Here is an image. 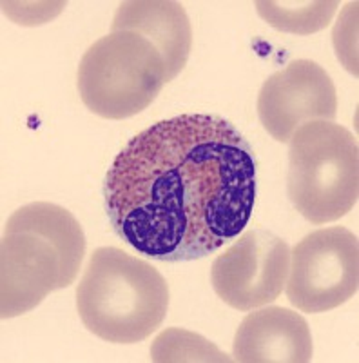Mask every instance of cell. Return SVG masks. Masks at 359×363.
Here are the masks:
<instances>
[{
	"mask_svg": "<svg viewBox=\"0 0 359 363\" xmlns=\"http://www.w3.org/2000/svg\"><path fill=\"white\" fill-rule=\"evenodd\" d=\"M256 194L252 145L218 115H180L144 129L103 180L116 235L167 264L200 260L238 238Z\"/></svg>",
	"mask_w": 359,
	"mask_h": 363,
	"instance_id": "cell-1",
	"label": "cell"
},
{
	"mask_svg": "<svg viewBox=\"0 0 359 363\" xmlns=\"http://www.w3.org/2000/svg\"><path fill=\"white\" fill-rule=\"evenodd\" d=\"M169 285L149 262L118 247H98L76 287V311L89 333L109 343L147 340L164 323Z\"/></svg>",
	"mask_w": 359,
	"mask_h": 363,
	"instance_id": "cell-2",
	"label": "cell"
},
{
	"mask_svg": "<svg viewBox=\"0 0 359 363\" xmlns=\"http://www.w3.org/2000/svg\"><path fill=\"white\" fill-rule=\"evenodd\" d=\"M289 144L287 194L294 209L314 225L348 215L359 196L355 136L334 122H310Z\"/></svg>",
	"mask_w": 359,
	"mask_h": 363,
	"instance_id": "cell-3",
	"label": "cell"
},
{
	"mask_svg": "<svg viewBox=\"0 0 359 363\" xmlns=\"http://www.w3.org/2000/svg\"><path fill=\"white\" fill-rule=\"evenodd\" d=\"M76 86L86 108L108 120L147 109L167 84L166 62L147 38L111 31L84 53Z\"/></svg>",
	"mask_w": 359,
	"mask_h": 363,
	"instance_id": "cell-4",
	"label": "cell"
},
{
	"mask_svg": "<svg viewBox=\"0 0 359 363\" xmlns=\"http://www.w3.org/2000/svg\"><path fill=\"white\" fill-rule=\"evenodd\" d=\"M359 240L345 227H325L307 235L290 251L287 300L309 314L338 309L358 294Z\"/></svg>",
	"mask_w": 359,
	"mask_h": 363,
	"instance_id": "cell-5",
	"label": "cell"
},
{
	"mask_svg": "<svg viewBox=\"0 0 359 363\" xmlns=\"http://www.w3.org/2000/svg\"><path fill=\"white\" fill-rule=\"evenodd\" d=\"M289 271L285 240L265 229H251L212 262L211 284L223 303L249 313L281 296Z\"/></svg>",
	"mask_w": 359,
	"mask_h": 363,
	"instance_id": "cell-6",
	"label": "cell"
},
{
	"mask_svg": "<svg viewBox=\"0 0 359 363\" xmlns=\"http://www.w3.org/2000/svg\"><path fill=\"white\" fill-rule=\"evenodd\" d=\"M338 95L331 74L312 60H292L263 82L258 95V116L265 131L280 144L310 122H334Z\"/></svg>",
	"mask_w": 359,
	"mask_h": 363,
	"instance_id": "cell-7",
	"label": "cell"
},
{
	"mask_svg": "<svg viewBox=\"0 0 359 363\" xmlns=\"http://www.w3.org/2000/svg\"><path fill=\"white\" fill-rule=\"evenodd\" d=\"M0 271V316L4 320L33 311L47 294L74 281L58 249L44 236L22 229H6Z\"/></svg>",
	"mask_w": 359,
	"mask_h": 363,
	"instance_id": "cell-8",
	"label": "cell"
},
{
	"mask_svg": "<svg viewBox=\"0 0 359 363\" xmlns=\"http://www.w3.org/2000/svg\"><path fill=\"white\" fill-rule=\"evenodd\" d=\"M312 351L310 327L302 314L265 306L239 323L232 358L239 363H307Z\"/></svg>",
	"mask_w": 359,
	"mask_h": 363,
	"instance_id": "cell-9",
	"label": "cell"
},
{
	"mask_svg": "<svg viewBox=\"0 0 359 363\" xmlns=\"http://www.w3.org/2000/svg\"><path fill=\"white\" fill-rule=\"evenodd\" d=\"M111 31H132L147 38L161 55L167 82L182 73L193 48V29L180 2L171 0H127L120 2Z\"/></svg>",
	"mask_w": 359,
	"mask_h": 363,
	"instance_id": "cell-10",
	"label": "cell"
},
{
	"mask_svg": "<svg viewBox=\"0 0 359 363\" xmlns=\"http://www.w3.org/2000/svg\"><path fill=\"white\" fill-rule=\"evenodd\" d=\"M6 229H22L44 236L58 249L69 277L76 280L86 255V236L69 211L50 202L28 203L9 216Z\"/></svg>",
	"mask_w": 359,
	"mask_h": 363,
	"instance_id": "cell-11",
	"label": "cell"
},
{
	"mask_svg": "<svg viewBox=\"0 0 359 363\" xmlns=\"http://www.w3.org/2000/svg\"><path fill=\"white\" fill-rule=\"evenodd\" d=\"M339 2L332 0H307V2H256L258 15L281 33L312 35L331 24Z\"/></svg>",
	"mask_w": 359,
	"mask_h": 363,
	"instance_id": "cell-12",
	"label": "cell"
},
{
	"mask_svg": "<svg viewBox=\"0 0 359 363\" xmlns=\"http://www.w3.org/2000/svg\"><path fill=\"white\" fill-rule=\"evenodd\" d=\"M151 362L154 363H183V362H205V363H229L234 358L222 352L215 343L203 336L186 329L171 327L154 338L151 345Z\"/></svg>",
	"mask_w": 359,
	"mask_h": 363,
	"instance_id": "cell-13",
	"label": "cell"
},
{
	"mask_svg": "<svg viewBox=\"0 0 359 363\" xmlns=\"http://www.w3.org/2000/svg\"><path fill=\"white\" fill-rule=\"evenodd\" d=\"M336 55L358 77V2H348L334 28Z\"/></svg>",
	"mask_w": 359,
	"mask_h": 363,
	"instance_id": "cell-14",
	"label": "cell"
},
{
	"mask_svg": "<svg viewBox=\"0 0 359 363\" xmlns=\"http://www.w3.org/2000/svg\"><path fill=\"white\" fill-rule=\"evenodd\" d=\"M66 8V2H2V9L15 24L40 26L53 21Z\"/></svg>",
	"mask_w": 359,
	"mask_h": 363,
	"instance_id": "cell-15",
	"label": "cell"
}]
</instances>
